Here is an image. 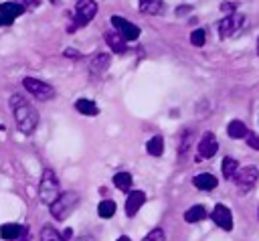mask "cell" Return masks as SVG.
<instances>
[{"label":"cell","instance_id":"10","mask_svg":"<svg viewBox=\"0 0 259 241\" xmlns=\"http://www.w3.org/2000/svg\"><path fill=\"white\" fill-rule=\"evenodd\" d=\"M219 152V140L212 132H204L198 142V158H212Z\"/></svg>","mask_w":259,"mask_h":241},{"label":"cell","instance_id":"30","mask_svg":"<svg viewBox=\"0 0 259 241\" xmlns=\"http://www.w3.org/2000/svg\"><path fill=\"white\" fill-rule=\"evenodd\" d=\"M20 4L26 8V10H34L40 6V0H20Z\"/></svg>","mask_w":259,"mask_h":241},{"label":"cell","instance_id":"23","mask_svg":"<svg viewBox=\"0 0 259 241\" xmlns=\"http://www.w3.org/2000/svg\"><path fill=\"white\" fill-rule=\"evenodd\" d=\"M146 150H148L150 156H162V152H164V138L162 136L150 138L148 144H146Z\"/></svg>","mask_w":259,"mask_h":241},{"label":"cell","instance_id":"17","mask_svg":"<svg viewBox=\"0 0 259 241\" xmlns=\"http://www.w3.org/2000/svg\"><path fill=\"white\" fill-rule=\"evenodd\" d=\"M24 229H26V227L16 225V223H4V225L0 227V237L6 239V241H16V239L24 233Z\"/></svg>","mask_w":259,"mask_h":241},{"label":"cell","instance_id":"1","mask_svg":"<svg viewBox=\"0 0 259 241\" xmlns=\"http://www.w3.org/2000/svg\"><path fill=\"white\" fill-rule=\"evenodd\" d=\"M10 109H12L16 128L24 136H30L36 130V126H38V111L22 95H12L10 97Z\"/></svg>","mask_w":259,"mask_h":241},{"label":"cell","instance_id":"35","mask_svg":"<svg viewBox=\"0 0 259 241\" xmlns=\"http://www.w3.org/2000/svg\"><path fill=\"white\" fill-rule=\"evenodd\" d=\"M71 233H73V231H71V229H65V233H63V237H65V241H67V239H69V237H71Z\"/></svg>","mask_w":259,"mask_h":241},{"label":"cell","instance_id":"12","mask_svg":"<svg viewBox=\"0 0 259 241\" xmlns=\"http://www.w3.org/2000/svg\"><path fill=\"white\" fill-rule=\"evenodd\" d=\"M105 43H107V47L113 51V53H117V55H121V53H125L127 51V41L117 32V30H107L105 34Z\"/></svg>","mask_w":259,"mask_h":241},{"label":"cell","instance_id":"38","mask_svg":"<svg viewBox=\"0 0 259 241\" xmlns=\"http://www.w3.org/2000/svg\"><path fill=\"white\" fill-rule=\"evenodd\" d=\"M257 55H259V38H257Z\"/></svg>","mask_w":259,"mask_h":241},{"label":"cell","instance_id":"22","mask_svg":"<svg viewBox=\"0 0 259 241\" xmlns=\"http://www.w3.org/2000/svg\"><path fill=\"white\" fill-rule=\"evenodd\" d=\"M202 219H206V209H204L202 205H194V207H190V209L184 213V221H186V223H198V221H202Z\"/></svg>","mask_w":259,"mask_h":241},{"label":"cell","instance_id":"8","mask_svg":"<svg viewBox=\"0 0 259 241\" xmlns=\"http://www.w3.org/2000/svg\"><path fill=\"white\" fill-rule=\"evenodd\" d=\"M24 10L26 8L20 2H4V4H0V26L12 24L18 16L24 14Z\"/></svg>","mask_w":259,"mask_h":241},{"label":"cell","instance_id":"20","mask_svg":"<svg viewBox=\"0 0 259 241\" xmlns=\"http://www.w3.org/2000/svg\"><path fill=\"white\" fill-rule=\"evenodd\" d=\"M132 174L130 172H115L113 174V184L119 188V190H123V192H132Z\"/></svg>","mask_w":259,"mask_h":241},{"label":"cell","instance_id":"19","mask_svg":"<svg viewBox=\"0 0 259 241\" xmlns=\"http://www.w3.org/2000/svg\"><path fill=\"white\" fill-rule=\"evenodd\" d=\"M221 170H223V176H225L227 180H233V178L237 176V172H239V162H237L235 158H231V156H225Z\"/></svg>","mask_w":259,"mask_h":241},{"label":"cell","instance_id":"31","mask_svg":"<svg viewBox=\"0 0 259 241\" xmlns=\"http://www.w3.org/2000/svg\"><path fill=\"white\" fill-rule=\"evenodd\" d=\"M235 8H237V4H231V2H223V4H221V10H223V12H227V14L237 12Z\"/></svg>","mask_w":259,"mask_h":241},{"label":"cell","instance_id":"37","mask_svg":"<svg viewBox=\"0 0 259 241\" xmlns=\"http://www.w3.org/2000/svg\"><path fill=\"white\" fill-rule=\"evenodd\" d=\"M77 241H91L89 237H81V239H77Z\"/></svg>","mask_w":259,"mask_h":241},{"label":"cell","instance_id":"26","mask_svg":"<svg viewBox=\"0 0 259 241\" xmlns=\"http://www.w3.org/2000/svg\"><path fill=\"white\" fill-rule=\"evenodd\" d=\"M190 43H192L194 47H202V45L206 43V32H204L202 28H194V30L190 32Z\"/></svg>","mask_w":259,"mask_h":241},{"label":"cell","instance_id":"27","mask_svg":"<svg viewBox=\"0 0 259 241\" xmlns=\"http://www.w3.org/2000/svg\"><path fill=\"white\" fill-rule=\"evenodd\" d=\"M142 241H166V237H164V231L162 229H152Z\"/></svg>","mask_w":259,"mask_h":241},{"label":"cell","instance_id":"5","mask_svg":"<svg viewBox=\"0 0 259 241\" xmlns=\"http://www.w3.org/2000/svg\"><path fill=\"white\" fill-rule=\"evenodd\" d=\"M243 22H245V16H243L241 12L227 14V16H225L223 20H219V24H217L219 36H221V38H229V36H233L235 32H239V30H241Z\"/></svg>","mask_w":259,"mask_h":241},{"label":"cell","instance_id":"24","mask_svg":"<svg viewBox=\"0 0 259 241\" xmlns=\"http://www.w3.org/2000/svg\"><path fill=\"white\" fill-rule=\"evenodd\" d=\"M40 241H65V237H63V233H59L55 227L45 225V227L40 229Z\"/></svg>","mask_w":259,"mask_h":241},{"label":"cell","instance_id":"7","mask_svg":"<svg viewBox=\"0 0 259 241\" xmlns=\"http://www.w3.org/2000/svg\"><path fill=\"white\" fill-rule=\"evenodd\" d=\"M257 180H259V168L253 166V164L239 168V172H237V176H235V184L239 186L241 192H249V190L257 184Z\"/></svg>","mask_w":259,"mask_h":241},{"label":"cell","instance_id":"29","mask_svg":"<svg viewBox=\"0 0 259 241\" xmlns=\"http://www.w3.org/2000/svg\"><path fill=\"white\" fill-rule=\"evenodd\" d=\"M247 146L253 150H259V136L257 134H249L247 136Z\"/></svg>","mask_w":259,"mask_h":241},{"label":"cell","instance_id":"25","mask_svg":"<svg viewBox=\"0 0 259 241\" xmlns=\"http://www.w3.org/2000/svg\"><path fill=\"white\" fill-rule=\"evenodd\" d=\"M97 213H99V217L101 219H109V217H113V213H115V203L113 200H101L99 203V207H97Z\"/></svg>","mask_w":259,"mask_h":241},{"label":"cell","instance_id":"9","mask_svg":"<svg viewBox=\"0 0 259 241\" xmlns=\"http://www.w3.org/2000/svg\"><path fill=\"white\" fill-rule=\"evenodd\" d=\"M111 24H113V28H115L125 41H136V38L140 36V28H138L134 22L125 20L123 16H111Z\"/></svg>","mask_w":259,"mask_h":241},{"label":"cell","instance_id":"28","mask_svg":"<svg viewBox=\"0 0 259 241\" xmlns=\"http://www.w3.org/2000/svg\"><path fill=\"white\" fill-rule=\"evenodd\" d=\"M190 134H192L190 130H186V132L182 134V142H180V148H178L180 154H184V152L188 150V146H190Z\"/></svg>","mask_w":259,"mask_h":241},{"label":"cell","instance_id":"14","mask_svg":"<svg viewBox=\"0 0 259 241\" xmlns=\"http://www.w3.org/2000/svg\"><path fill=\"white\" fill-rule=\"evenodd\" d=\"M109 65H111V57H109L107 53H97V55H93L91 61H89V71H91L93 75H101V73L107 71Z\"/></svg>","mask_w":259,"mask_h":241},{"label":"cell","instance_id":"39","mask_svg":"<svg viewBox=\"0 0 259 241\" xmlns=\"http://www.w3.org/2000/svg\"><path fill=\"white\" fill-rule=\"evenodd\" d=\"M51 2H59V0H51Z\"/></svg>","mask_w":259,"mask_h":241},{"label":"cell","instance_id":"13","mask_svg":"<svg viewBox=\"0 0 259 241\" xmlns=\"http://www.w3.org/2000/svg\"><path fill=\"white\" fill-rule=\"evenodd\" d=\"M144 203H146V194L142 190H132L127 194V200H125V215L127 217H134L142 209Z\"/></svg>","mask_w":259,"mask_h":241},{"label":"cell","instance_id":"15","mask_svg":"<svg viewBox=\"0 0 259 241\" xmlns=\"http://www.w3.org/2000/svg\"><path fill=\"white\" fill-rule=\"evenodd\" d=\"M227 134H229V138H233V140H247V136H249V128L245 126V122H241V119H231L229 122V126H227Z\"/></svg>","mask_w":259,"mask_h":241},{"label":"cell","instance_id":"32","mask_svg":"<svg viewBox=\"0 0 259 241\" xmlns=\"http://www.w3.org/2000/svg\"><path fill=\"white\" fill-rule=\"evenodd\" d=\"M63 57H69V59H79V57H81V53H77L75 49H65V51H63Z\"/></svg>","mask_w":259,"mask_h":241},{"label":"cell","instance_id":"33","mask_svg":"<svg viewBox=\"0 0 259 241\" xmlns=\"http://www.w3.org/2000/svg\"><path fill=\"white\" fill-rule=\"evenodd\" d=\"M190 8H192V6H188V4H182V6H178V8H176V14H178V16H182V14H188V12H190Z\"/></svg>","mask_w":259,"mask_h":241},{"label":"cell","instance_id":"4","mask_svg":"<svg viewBox=\"0 0 259 241\" xmlns=\"http://www.w3.org/2000/svg\"><path fill=\"white\" fill-rule=\"evenodd\" d=\"M77 203H79V194L73 192V190H67V192H61V196H59L49 209H51V215H53L55 219L65 221V219L73 213V209L77 207Z\"/></svg>","mask_w":259,"mask_h":241},{"label":"cell","instance_id":"36","mask_svg":"<svg viewBox=\"0 0 259 241\" xmlns=\"http://www.w3.org/2000/svg\"><path fill=\"white\" fill-rule=\"evenodd\" d=\"M115 241H132V239H130V237H125V235H121V237H117Z\"/></svg>","mask_w":259,"mask_h":241},{"label":"cell","instance_id":"16","mask_svg":"<svg viewBox=\"0 0 259 241\" xmlns=\"http://www.w3.org/2000/svg\"><path fill=\"white\" fill-rule=\"evenodd\" d=\"M192 184H194L198 190H214L217 184H219V180H217V176H212V174H208V172H202V174H196V176L192 178Z\"/></svg>","mask_w":259,"mask_h":241},{"label":"cell","instance_id":"6","mask_svg":"<svg viewBox=\"0 0 259 241\" xmlns=\"http://www.w3.org/2000/svg\"><path fill=\"white\" fill-rule=\"evenodd\" d=\"M22 85H24V89H26L28 93H32V95H34L36 99H40V101H47V99H53V97H55V89H53L49 83L40 81V79L24 77V79H22Z\"/></svg>","mask_w":259,"mask_h":241},{"label":"cell","instance_id":"18","mask_svg":"<svg viewBox=\"0 0 259 241\" xmlns=\"http://www.w3.org/2000/svg\"><path fill=\"white\" fill-rule=\"evenodd\" d=\"M164 2L162 0H140V12L144 14H152V16H160L164 14Z\"/></svg>","mask_w":259,"mask_h":241},{"label":"cell","instance_id":"11","mask_svg":"<svg viewBox=\"0 0 259 241\" xmlns=\"http://www.w3.org/2000/svg\"><path fill=\"white\" fill-rule=\"evenodd\" d=\"M210 219L214 221V225H219L225 231L233 229V215H231V211L225 205H214V209L210 213Z\"/></svg>","mask_w":259,"mask_h":241},{"label":"cell","instance_id":"2","mask_svg":"<svg viewBox=\"0 0 259 241\" xmlns=\"http://www.w3.org/2000/svg\"><path fill=\"white\" fill-rule=\"evenodd\" d=\"M59 196H61V188H59L57 174H55V170L45 168L42 170V176H40V184H38V198L45 205L51 207Z\"/></svg>","mask_w":259,"mask_h":241},{"label":"cell","instance_id":"3","mask_svg":"<svg viewBox=\"0 0 259 241\" xmlns=\"http://www.w3.org/2000/svg\"><path fill=\"white\" fill-rule=\"evenodd\" d=\"M99 6L95 0H77L75 2V10H73V22L69 26V32H75L77 28H83L87 22L93 20V16L97 14Z\"/></svg>","mask_w":259,"mask_h":241},{"label":"cell","instance_id":"34","mask_svg":"<svg viewBox=\"0 0 259 241\" xmlns=\"http://www.w3.org/2000/svg\"><path fill=\"white\" fill-rule=\"evenodd\" d=\"M16 241H28V231L24 229V233H22V235H20V237H18Z\"/></svg>","mask_w":259,"mask_h":241},{"label":"cell","instance_id":"21","mask_svg":"<svg viewBox=\"0 0 259 241\" xmlns=\"http://www.w3.org/2000/svg\"><path fill=\"white\" fill-rule=\"evenodd\" d=\"M75 109L79 113H83V115H97L99 113V107L91 99H77L75 101Z\"/></svg>","mask_w":259,"mask_h":241}]
</instances>
